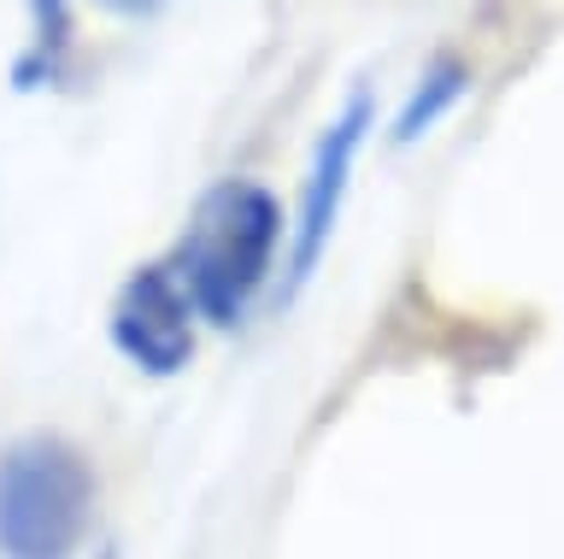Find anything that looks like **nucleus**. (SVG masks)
<instances>
[{"mask_svg": "<svg viewBox=\"0 0 564 559\" xmlns=\"http://www.w3.org/2000/svg\"><path fill=\"white\" fill-rule=\"evenodd\" d=\"M282 248H289L282 201L264 183L224 178L188 213V230L176 236L165 266L212 330H236L271 283Z\"/></svg>", "mask_w": 564, "mask_h": 559, "instance_id": "obj_1", "label": "nucleus"}, {"mask_svg": "<svg viewBox=\"0 0 564 559\" xmlns=\"http://www.w3.org/2000/svg\"><path fill=\"white\" fill-rule=\"evenodd\" d=\"M95 465L70 436L35 430L0 448V559H77L95 530Z\"/></svg>", "mask_w": 564, "mask_h": 559, "instance_id": "obj_2", "label": "nucleus"}, {"mask_svg": "<svg viewBox=\"0 0 564 559\" xmlns=\"http://www.w3.org/2000/svg\"><path fill=\"white\" fill-rule=\"evenodd\" d=\"M370 136V95L352 89L347 107L324 125V136H317L312 148V165H306V183H300V213H294V230H289V259H282V294L306 289L317 259L329 254V236L335 224H341V206H347V189H352V160H359Z\"/></svg>", "mask_w": 564, "mask_h": 559, "instance_id": "obj_3", "label": "nucleus"}, {"mask_svg": "<svg viewBox=\"0 0 564 559\" xmlns=\"http://www.w3.org/2000/svg\"><path fill=\"white\" fill-rule=\"evenodd\" d=\"M194 324H200V312H194L188 289L176 283V271L159 259V266H135L123 277L106 330H112V347L135 365V372L176 377L194 359Z\"/></svg>", "mask_w": 564, "mask_h": 559, "instance_id": "obj_4", "label": "nucleus"}, {"mask_svg": "<svg viewBox=\"0 0 564 559\" xmlns=\"http://www.w3.org/2000/svg\"><path fill=\"white\" fill-rule=\"evenodd\" d=\"M470 65L465 60H453V54H441V60H430L417 72V83L405 89V100H400V112H394V130H388V142L394 148H412V142H423L441 118H447L458 100L470 95Z\"/></svg>", "mask_w": 564, "mask_h": 559, "instance_id": "obj_5", "label": "nucleus"}, {"mask_svg": "<svg viewBox=\"0 0 564 559\" xmlns=\"http://www.w3.org/2000/svg\"><path fill=\"white\" fill-rule=\"evenodd\" d=\"M77 36V12L70 0H30V54L18 60V89H42V83L65 77V54Z\"/></svg>", "mask_w": 564, "mask_h": 559, "instance_id": "obj_6", "label": "nucleus"}, {"mask_svg": "<svg viewBox=\"0 0 564 559\" xmlns=\"http://www.w3.org/2000/svg\"><path fill=\"white\" fill-rule=\"evenodd\" d=\"M106 12H118V19H153L159 7H165V0H100Z\"/></svg>", "mask_w": 564, "mask_h": 559, "instance_id": "obj_7", "label": "nucleus"}, {"mask_svg": "<svg viewBox=\"0 0 564 559\" xmlns=\"http://www.w3.org/2000/svg\"><path fill=\"white\" fill-rule=\"evenodd\" d=\"M95 559H118V548H100V553H95Z\"/></svg>", "mask_w": 564, "mask_h": 559, "instance_id": "obj_8", "label": "nucleus"}]
</instances>
